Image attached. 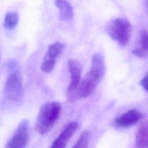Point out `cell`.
<instances>
[{
	"mask_svg": "<svg viewBox=\"0 0 148 148\" xmlns=\"http://www.w3.org/2000/svg\"><path fill=\"white\" fill-rule=\"evenodd\" d=\"M55 4L60 10V17L62 20H69L73 17V8L69 2L66 1H56Z\"/></svg>",
	"mask_w": 148,
	"mask_h": 148,
	"instance_id": "12",
	"label": "cell"
},
{
	"mask_svg": "<svg viewBox=\"0 0 148 148\" xmlns=\"http://www.w3.org/2000/svg\"><path fill=\"white\" fill-rule=\"evenodd\" d=\"M64 47V45L59 42L49 46L40 66V69L43 72L49 73L53 69L56 58L62 53Z\"/></svg>",
	"mask_w": 148,
	"mask_h": 148,
	"instance_id": "7",
	"label": "cell"
},
{
	"mask_svg": "<svg viewBox=\"0 0 148 148\" xmlns=\"http://www.w3.org/2000/svg\"><path fill=\"white\" fill-rule=\"evenodd\" d=\"M105 73L103 57L99 53L94 54L91 59V67L80 83L75 95V101L89 96L102 80Z\"/></svg>",
	"mask_w": 148,
	"mask_h": 148,
	"instance_id": "1",
	"label": "cell"
},
{
	"mask_svg": "<svg viewBox=\"0 0 148 148\" xmlns=\"http://www.w3.org/2000/svg\"><path fill=\"white\" fill-rule=\"evenodd\" d=\"M90 140V134L88 130H84L72 148H88Z\"/></svg>",
	"mask_w": 148,
	"mask_h": 148,
	"instance_id": "14",
	"label": "cell"
},
{
	"mask_svg": "<svg viewBox=\"0 0 148 148\" xmlns=\"http://www.w3.org/2000/svg\"><path fill=\"white\" fill-rule=\"evenodd\" d=\"M61 111V104L56 101L44 103L40 108L36 121V130L41 135L49 132L58 120Z\"/></svg>",
	"mask_w": 148,
	"mask_h": 148,
	"instance_id": "2",
	"label": "cell"
},
{
	"mask_svg": "<svg viewBox=\"0 0 148 148\" xmlns=\"http://www.w3.org/2000/svg\"><path fill=\"white\" fill-rule=\"evenodd\" d=\"M8 69L9 73L5 82V92L9 99L18 101L21 99L23 95L21 76L16 62H10Z\"/></svg>",
	"mask_w": 148,
	"mask_h": 148,
	"instance_id": "3",
	"label": "cell"
},
{
	"mask_svg": "<svg viewBox=\"0 0 148 148\" xmlns=\"http://www.w3.org/2000/svg\"><path fill=\"white\" fill-rule=\"evenodd\" d=\"M146 6L147 8L148 9V1H147L146 2Z\"/></svg>",
	"mask_w": 148,
	"mask_h": 148,
	"instance_id": "16",
	"label": "cell"
},
{
	"mask_svg": "<svg viewBox=\"0 0 148 148\" xmlns=\"http://www.w3.org/2000/svg\"><path fill=\"white\" fill-rule=\"evenodd\" d=\"M140 85L147 92H148V72L140 80Z\"/></svg>",
	"mask_w": 148,
	"mask_h": 148,
	"instance_id": "15",
	"label": "cell"
},
{
	"mask_svg": "<svg viewBox=\"0 0 148 148\" xmlns=\"http://www.w3.org/2000/svg\"><path fill=\"white\" fill-rule=\"evenodd\" d=\"M77 127V123L72 121L66 124L50 148H65Z\"/></svg>",
	"mask_w": 148,
	"mask_h": 148,
	"instance_id": "9",
	"label": "cell"
},
{
	"mask_svg": "<svg viewBox=\"0 0 148 148\" xmlns=\"http://www.w3.org/2000/svg\"><path fill=\"white\" fill-rule=\"evenodd\" d=\"M132 53L140 58L148 57V30L146 29H140L138 42L135 48L132 50Z\"/></svg>",
	"mask_w": 148,
	"mask_h": 148,
	"instance_id": "10",
	"label": "cell"
},
{
	"mask_svg": "<svg viewBox=\"0 0 148 148\" xmlns=\"http://www.w3.org/2000/svg\"><path fill=\"white\" fill-rule=\"evenodd\" d=\"M144 117L145 116L142 113L137 110L132 109L117 117L114 120L113 124L117 128H128L135 125Z\"/></svg>",
	"mask_w": 148,
	"mask_h": 148,
	"instance_id": "8",
	"label": "cell"
},
{
	"mask_svg": "<svg viewBox=\"0 0 148 148\" xmlns=\"http://www.w3.org/2000/svg\"><path fill=\"white\" fill-rule=\"evenodd\" d=\"M28 121L23 120L8 141L6 148H24L28 143Z\"/></svg>",
	"mask_w": 148,
	"mask_h": 148,
	"instance_id": "6",
	"label": "cell"
},
{
	"mask_svg": "<svg viewBox=\"0 0 148 148\" xmlns=\"http://www.w3.org/2000/svg\"><path fill=\"white\" fill-rule=\"evenodd\" d=\"M18 21V16L16 12H8L5 17L4 27L8 29H12L16 26Z\"/></svg>",
	"mask_w": 148,
	"mask_h": 148,
	"instance_id": "13",
	"label": "cell"
},
{
	"mask_svg": "<svg viewBox=\"0 0 148 148\" xmlns=\"http://www.w3.org/2000/svg\"><path fill=\"white\" fill-rule=\"evenodd\" d=\"M131 31L132 27L130 23L125 18H118L112 20L107 27L109 35L121 46L128 45L131 38Z\"/></svg>",
	"mask_w": 148,
	"mask_h": 148,
	"instance_id": "4",
	"label": "cell"
},
{
	"mask_svg": "<svg viewBox=\"0 0 148 148\" xmlns=\"http://www.w3.org/2000/svg\"><path fill=\"white\" fill-rule=\"evenodd\" d=\"M136 148H148V121L142 122L135 134Z\"/></svg>",
	"mask_w": 148,
	"mask_h": 148,
	"instance_id": "11",
	"label": "cell"
},
{
	"mask_svg": "<svg viewBox=\"0 0 148 148\" xmlns=\"http://www.w3.org/2000/svg\"><path fill=\"white\" fill-rule=\"evenodd\" d=\"M68 70L70 73L71 81L66 91V98L68 101H75V95L80 84L82 65L76 60L69 59L68 62Z\"/></svg>",
	"mask_w": 148,
	"mask_h": 148,
	"instance_id": "5",
	"label": "cell"
}]
</instances>
